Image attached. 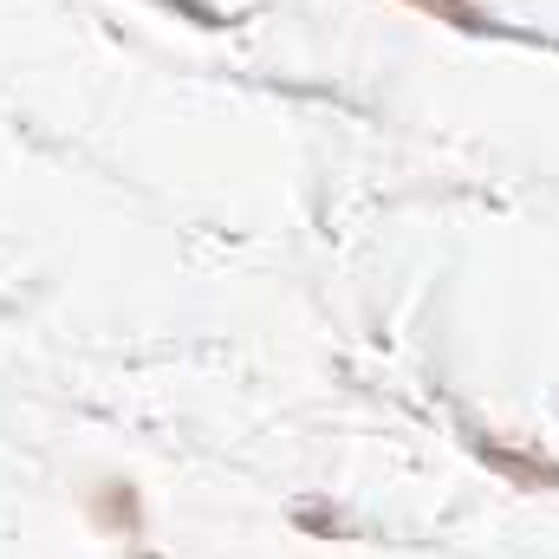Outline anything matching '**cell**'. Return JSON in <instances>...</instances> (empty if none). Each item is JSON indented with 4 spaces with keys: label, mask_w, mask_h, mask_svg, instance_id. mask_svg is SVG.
<instances>
[{
    "label": "cell",
    "mask_w": 559,
    "mask_h": 559,
    "mask_svg": "<svg viewBox=\"0 0 559 559\" xmlns=\"http://www.w3.org/2000/svg\"><path fill=\"white\" fill-rule=\"evenodd\" d=\"M85 521L105 534V540H124V547H143L150 540V508H143V488L131 475H105L85 488Z\"/></svg>",
    "instance_id": "6da1fadb"
},
{
    "label": "cell",
    "mask_w": 559,
    "mask_h": 559,
    "mask_svg": "<svg viewBox=\"0 0 559 559\" xmlns=\"http://www.w3.org/2000/svg\"><path fill=\"white\" fill-rule=\"evenodd\" d=\"M468 449H475V462H481L488 475H501L508 488H521V495H540V488H554V495H559V462H554V455H540V449H521V442H508V436H495V429L468 436Z\"/></svg>",
    "instance_id": "7a4b0ae2"
},
{
    "label": "cell",
    "mask_w": 559,
    "mask_h": 559,
    "mask_svg": "<svg viewBox=\"0 0 559 559\" xmlns=\"http://www.w3.org/2000/svg\"><path fill=\"white\" fill-rule=\"evenodd\" d=\"M411 13L423 20H436V26H455V33H468V39H488V33H508L488 7H475V0H404Z\"/></svg>",
    "instance_id": "3957f363"
},
{
    "label": "cell",
    "mask_w": 559,
    "mask_h": 559,
    "mask_svg": "<svg viewBox=\"0 0 559 559\" xmlns=\"http://www.w3.org/2000/svg\"><path fill=\"white\" fill-rule=\"evenodd\" d=\"M293 527H299V534H325V540H338V534H345V521H338L332 508H319V501L293 508Z\"/></svg>",
    "instance_id": "277c9868"
},
{
    "label": "cell",
    "mask_w": 559,
    "mask_h": 559,
    "mask_svg": "<svg viewBox=\"0 0 559 559\" xmlns=\"http://www.w3.org/2000/svg\"><path fill=\"white\" fill-rule=\"evenodd\" d=\"M163 7H182V13H195V26H228V13H215L209 0H163Z\"/></svg>",
    "instance_id": "5b68a950"
}]
</instances>
